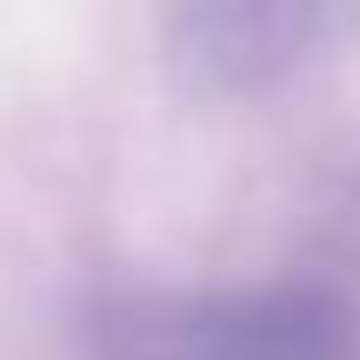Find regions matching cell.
<instances>
[{"mask_svg": "<svg viewBox=\"0 0 360 360\" xmlns=\"http://www.w3.org/2000/svg\"><path fill=\"white\" fill-rule=\"evenodd\" d=\"M360 34V0H180L174 53L220 94H260Z\"/></svg>", "mask_w": 360, "mask_h": 360, "instance_id": "7a4b0ae2", "label": "cell"}, {"mask_svg": "<svg viewBox=\"0 0 360 360\" xmlns=\"http://www.w3.org/2000/svg\"><path fill=\"white\" fill-rule=\"evenodd\" d=\"M94 360H360V314L327 281L120 294L94 321Z\"/></svg>", "mask_w": 360, "mask_h": 360, "instance_id": "6da1fadb", "label": "cell"}]
</instances>
